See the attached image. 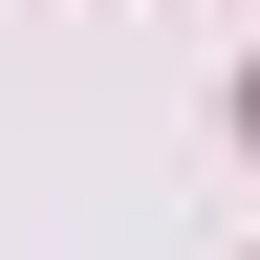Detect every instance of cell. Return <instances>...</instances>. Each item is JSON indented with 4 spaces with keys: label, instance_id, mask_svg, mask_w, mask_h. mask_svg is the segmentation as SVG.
Masks as SVG:
<instances>
[{
    "label": "cell",
    "instance_id": "obj_1",
    "mask_svg": "<svg viewBox=\"0 0 260 260\" xmlns=\"http://www.w3.org/2000/svg\"><path fill=\"white\" fill-rule=\"evenodd\" d=\"M239 130H260V87H239Z\"/></svg>",
    "mask_w": 260,
    "mask_h": 260
}]
</instances>
